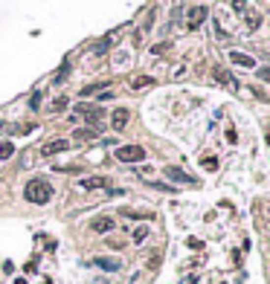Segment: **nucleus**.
Returning a JSON list of instances; mask_svg holds the SVG:
<instances>
[{"label":"nucleus","instance_id":"nucleus-11","mask_svg":"<svg viewBox=\"0 0 270 284\" xmlns=\"http://www.w3.org/2000/svg\"><path fill=\"white\" fill-rule=\"evenodd\" d=\"M114 229V221L111 218H96L93 221V232H111Z\"/></svg>","mask_w":270,"mask_h":284},{"label":"nucleus","instance_id":"nucleus-4","mask_svg":"<svg viewBox=\"0 0 270 284\" xmlns=\"http://www.w3.org/2000/svg\"><path fill=\"white\" fill-rule=\"evenodd\" d=\"M67 148H70V142H67V139H53V142H47V145H44V154H47V157H53V154L67 151Z\"/></svg>","mask_w":270,"mask_h":284},{"label":"nucleus","instance_id":"nucleus-6","mask_svg":"<svg viewBox=\"0 0 270 284\" xmlns=\"http://www.w3.org/2000/svg\"><path fill=\"white\" fill-rule=\"evenodd\" d=\"M105 186H108V180H105V177H85V180H79V189H85V191L105 189Z\"/></svg>","mask_w":270,"mask_h":284},{"label":"nucleus","instance_id":"nucleus-24","mask_svg":"<svg viewBox=\"0 0 270 284\" xmlns=\"http://www.w3.org/2000/svg\"><path fill=\"white\" fill-rule=\"evenodd\" d=\"M244 3H247V0H233V6H236V9H244Z\"/></svg>","mask_w":270,"mask_h":284},{"label":"nucleus","instance_id":"nucleus-8","mask_svg":"<svg viewBox=\"0 0 270 284\" xmlns=\"http://www.w3.org/2000/svg\"><path fill=\"white\" fill-rule=\"evenodd\" d=\"M79 113L88 119L90 125H99V119H102V107H79Z\"/></svg>","mask_w":270,"mask_h":284},{"label":"nucleus","instance_id":"nucleus-20","mask_svg":"<svg viewBox=\"0 0 270 284\" xmlns=\"http://www.w3.org/2000/svg\"><path fill=\"white\" fill-rule=\"evenodd\" d=\"M204 165H207V168H218V159H215V157H204Z\"/></svg>","mask_w":270,"mask_h":284},{"label":"nucleus","instance_id":"nucleus-3","mask_svg":"<svg viewBox=\"0 0 270 284\" xmlns=\"http://www.w3.org/2000/svg\"><path fill=\"white\" fill-rule=\"evenodd\" d=\"M166 177L175 180V183H186V186H195V183H198L195 177H189V174H186L183 168H178V165H169V168H166Z\"/></svg>","mask_w":270,"mask_h":284},{"label":"nucleus","instance_id":"nucleus-10","mask_svg":"<svg viewBox=\"0 0 270 284\" xmlns=\"http://www.w3.org/2000/svg\"><path fill=\"white\" fill-rule=\"evenodd\" d=\"M93 264H96L99 270H108V273H117V270H120V267H122V264H120V261H117V258H96Z\"/></svg>","mask_w":270,"mask_h":284},{"label":"nucleus","instance_id":"nucleus-22","mask_svg":"<svg viewBox=\"0 0 270 284\" xmlns=\"http://www.w3.org/2000/svg\"><path fill=\"white\" fill-rule=\"evenodd\" d=\"M38 102H41V93H32V99H30V107H32V110L38 107Z\"/></svg>","mask_w":270,"mask_h":284},{"label":"nucleus","instance_id":"nucleus-19","mask_svg":"<svg viewBox=\"0 0 270 284\" xmlns=\"http://www.w3.org/2000/svg\"><path fill=\"white\" fill-rule=\"evenodd\" d=\"M67 73H70V64H64V67H61V70H59V76H56V81H64V76H67Z\"/></svg>","mask_w":270,"mask_h":284},{"label":"nucleus","instance_id":"nucleus-13","mask_svg":"<svg viewBox=\"0 0 270 284\" xmlns=\"http://www.w3.org/2000/svg\"><path fill=\"white\" fill-rule=\"evenodd\" d=\"M12 154H15V145H12V142H3V145H0V159H9Z\"/></svg>","mask_w":270,"mask_h":284},{"label":"nucleus","instance_id":"nucleus-17","mask_svg":"<svg viewBox=\"0 0 270 284\" xmlns=\"http://www.w3.org/2000/svg\"><path fill=\"white\" fill-rule=\"evenodd\" d=\"M146 84H151L149 76H140V78H134V90H140V87H146Z\"/></svg>","mask_w":270,"mask_h":284},{"label":"nucleus","instance_id":"nucleus-1","mask_svg":"<svg viewBox=\"0 0 270 284\" xmlns=\"http://www.w3.org/2000/svg\"><path fill=\"white\" fill-rule=\"evenodd\" d=\"M24 197H27L30 203L44 206V203H50V197H53V186H50L47 180H30V183H27V191H24Z\"/></svg>","mask_w":270,"mask_h":284},{"label":"nucleus","instance_id":"nucleus-14","mask_svg":"<svg viewBox=\"0 0 270 284\" xmlns=\"http://www.w3.org/2000/svg\"><path fill=\"white\" fill-rule=\"evenodd\" d=\"M215 78H221V84H230V87L236 84V81H233V76H227L224 70H215Z\"/></svg>","mask_w":270,"mask_h":284},{"label":"nucleus","instance_id":"nucleus-16","mask_svg":"<svg viewBox=\"0 0 270 284\" xmlns=\"http://www.w3.org/2000/svg\"><path fill=\"white\" fill-rule=\"evenodd\" d=\"M102 87H108V81H102V84H90V87H85L82 90V96H90V93H99Z\"/></svg>","mask_w":270,"mask_h":284},{"label":"nucleus","instance_id":"nucleus-7","mask_svg":"<svg viewBox=\"0 0 270 284\" xmlns=\"http://www.w3.org/2000/svg\"><path fill=\"white\" fill-rule=\"evenodd\" d=\"M204 18H207V9H204V6L192 9V12H189V29H198V26L204 24Z\"/></svg>","mask_w":270,"mask_h":284},{"label":"nucleus","instance_id":"nucleus-25","mask_svg":"<svg viewBox=\"0 0 270 284\" xmlns=\"http://www.w3.org/2000/svg\"><path fill=\"white\" fill-rule=\"evenodd\" d=\"M268 142H270V133H268Z\"/></svg>","mask_w":270,"mask_h":284},{"label":"nucleus","instance_id":"nucleus-9","mask_svg":"<svg viewBox=\"0 0 270 284\" xmlns=\"http://www.w3.org/2000/svg\"><path fill=\"white\" fill-rule=\"evenodd\" d=\"M230 61L239 64V67H247V70L256 67V58H250V55H244V52H230Z\"/></svg>","mask_w":270,"mask_h":284},{"label":"nucleus","instance_id":"nucleus-15","mask_svg":"<svg viewBox=\"0 0 270 284\" xmlns=\"http://www.w3.org/2000/svg\"><path fill=\"white\" fill-rule=\"evenodd\" d=\"M96 136V130H90V128H82V130H76V139H93Z\"/></svg>","mask_w":270,"mask_h":284},{"label":"nucleus","instance_id":"nucleus-12","mask_svg":"<svg viewBox=\"0 0 270 284\" xmlns=\"http://www.w3.org/2000/svg\"><path fill=\"white\" fill-rule=\"evenodd\" d=\"M67 104H70V102H67V96H59V99L53 102V110H56V113H64V110H67Z\"/></svg>","mask_w":270,"mask_h":284},{"label":"nucleus","instance_id":"nucleus-21","mask_svg":"<svg viewBox=\"0 0 270 284\" xmlns=\"http://www.w3.org/2000/svg\"><path fill=\"white\" fill-rule=\"evenodd\" d=\"M146 235H149L146 229H137V232H134V241H146Z\"/></svg>","mask_w":270,"mask_h":284},{"label":"nucleus","instance_id":"nucleus-2","mask_svg":"<svg viewBox=\"0 0 270 284\" xmlns=\"http://www.w3.org/2000/svg\"><path fill=\"white\" fill-rule=\"evenodd\" d=\"M117 159H122V162H143L146 159V148H140V145H122L120 151H117Z\"/></svg>","mask_w":270,"mask_h":284},{"label":"nucleus","instance_id":"nucleus-18","mask_svg":"<svg viewBox=\"0 0 270 284\" xmlns=\"http://www.w3.org/2000/svg\"><path fill=\"white\" fill-rule=\"evenodd\" d=\"M259 24H262L259 15H247V26H259Z\"/></svg>","mask_w":270,"mask_h":284},{"label":"nucleus","instance_id":"nucleus-23","mask_svg":"<svg viewBox=\"0 0 270 284\" xmlns=\"http://www.w3.org/2000/svg\"><path fill=\"white\" fill-rule=\"evenodd\" d=\"M259 76H262L265 81H270V67H265V70H259Z\"/></svg>","mask_w":270,"mask_h":284},{"label":"nucleus","instance_id":"nucleus-5","mask_svg":"<svg viewBox=\"0 0 270 284\" xmlns=\"http://www.w3.org/2000/svg\"><path fill=\"white\" fill-rule=\"evenodd\" d=\"M111 125H114V130H125V125H128V110H125V107H117V110H114Z\"/></svg>","mask_w":270,"mask_h":284}]
</instances>
